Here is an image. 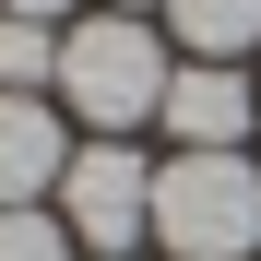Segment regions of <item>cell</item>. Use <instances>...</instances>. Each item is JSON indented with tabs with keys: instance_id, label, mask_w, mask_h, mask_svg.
<instances>
[{
	"instance_id": "obj_1",
	"label": "cell",
	"mask_w": 261,
	"mask_h": 261,
	"mask_svg": "<svg viewBox=\"0 0 261 261\" xmlns=\"http://www.w3.org/2000/svg\"><path fill=\"white\" fill-rule=\"evenodd\" d=\"M166 83H178V60H166V36L143 12H95V24L60 36V95H71V119H95L107 143L166 107Z\"/></svg>"
},
{
	"instance_id": "obj_2",
	"label": "cell",
	"mask_w": 261,
	"mask_h": 261,
	"mask_svg": "<svg viewBox=\"0 0 261 261\" xmlns=\"http://www.w3.org/2000/svg\"><path fill=\"white\" fill-rule=\"evenodd\" d=\"M154 238L178 261H249L261 249V166L249 154H178V166H154Z\"/></svg>"
},
{
	"instance_id": "obj_3",
	"label": "cell",
	"mask_w": 261,
	"mask_h": 261,
	"mask_svg": "<svg viewBox=\"0 0 261 261\" xmlns=\"http://www.w3.org/2000/svg\"><path fill=\"white\" fill-rule=\"evenodd\" d=\"M60 226H71L83 261H119L130 238H154V166L130 143H83L60 166Z\"/></svg>"
},
{
	"instance_id": "obj_4",
	"label": "cell",
	"mask_w": 261,
	"mask_h": 261,
	"mask_svg": "<svg viewBox=\"0 0 261 261\" xmlns=\"http://www.w3.org/2000/svg\"><path fill=\"white\" fill-rule=\"evenodd\" d=\"M154 119L178 130V154H238V130L261 119V83H238V60H190Z\"/></svg>"
},
{
	"instance_id": "obj_5",
	"label": "cell",
	"mask_w": 261,
	"mask_h": 261,
	"mask_svg": "<svg viewBox=\"0 0 261 261\" xmlns=\"http://www.w3.org/2000/svg\"><path fill=\"white\" fill-rule=\"evenodd\" d=\"M60 166H71L60 119L36 107V95H0V214H24L36 190H60Z\"/></svg>"
},
{
	"instance_id": "obj_6",
	"label": "cell",
	"mask_w": 261,
	"mask_h": 261,
	"mask_svg": "<svg viewBox=\"0 0 261 261\" xmlns=\"http://www.w3.org/2000/svg\"><path fill=\"white\" fill-rule=\"evenodd\" d=\"M166 24H178L190 60H238V48H261V0H166Z\"/></svg>"
},
{
	"instance_id": "obj_7",
	"label": "cell",
	"mask_w": 261,
	"mask_h": 261,
	"mask_svg": "<svg viewBox=\"0 0 261 261\" xmlns=\"http://www.w3.org/2000/svg\"><path fill=\"white\" fill-rule=\"evenodd\" d=\"M36 83H60V36L24 24V12H0V95H36Z\"/></svg>"
},
{
	"instance_id": "obj_8",
	"label": "cell",
	"mask_w": 261,
	"mask_h": 261,
	"mask_svg": "<svg viewBox=\"0 0 261 261\" xmlns=\"http://www.w3.org/2000/svg\"><path fill=\"white\" fill-rule=\"evenodd\" d=\"M0 261H71V226H60V214H0Z\"/></svg>"
},
{
	"instance_id": "obj_9",
	"label": "cell",
	"mask_w": 261,
	"mask_h": 261,
	"mask_svg": "<svg viewBox=\"0 0 261 261\" xmlns=\"http://www.w3.org/2000/svg\"><path fill=\"white\" fill-rule=\"evenodd\" d=\"M0 12H24V24H48V12H71V0H0Z\"/></svg>"
},
{
	"instance_id": "obj_10",
	"label": "cell",
	"mask_w": 261,
	"mask_h": 261,
	"mask_svg": "<svg viewBox=\"0 0 261 261\" xmlns=\"http://www.w3.org/2000/svg\"><path fill=\"white\" fill-rule=\"evenodd\" d=\"M119 12H143V0H119Z\"/></svg>"
}]
</instances>
